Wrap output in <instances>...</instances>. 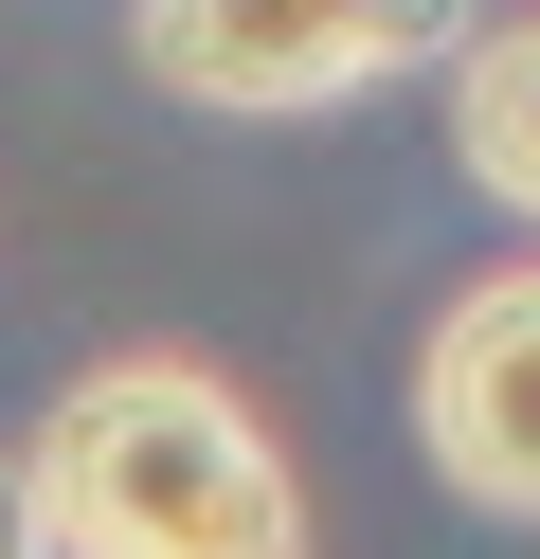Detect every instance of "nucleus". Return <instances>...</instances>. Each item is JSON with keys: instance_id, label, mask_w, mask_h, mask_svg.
I'll list each match as a JSON object with an SVG mask.
<instances>
[{"instance_id": "obj_1", "label": "nucleus", "mask_w": 540, "mask_h": 559, "mask_svg": "<svg viewBox=\"0 0 540 559\" xmlns=\"http://www.w3.org/2000/svg\"><path fill=\"white\" fill-rule=\"evenodd\" d=\"M19 487H36V523H55V559H307L288 451L252 433V397L199 379V361L72 379V397L36 415Z\"/></svg>"}, {"instance_id": "obj_5", "label": "nucleus", "mask_w": 540, "mask_h": 559, "mask_svg": "<svg viewBox=\"0 0 540 559\" xmlns=\"http://www.w3.org/2000/svg\"><path fill=\"white\" fill-rule=\"evenodd\" d=\"M0 559H55V523H36V487L0 469Z\"/></svg>"}, {"instance_id": "obj_3", "label": "nucleus", "mask_w": 540, "mask_h": 559, "mask_svg": "<svg viewBox=\"0 0 540 559\" xmlns=\"http://www.w3.org/2000/svg\"><path fill=\"white\" fill-rule=\"evenodd\" d=\"M415 433L468 506L540 523V271H487L451 289V325L415 343Z\"/></svg>"}, {"instance_id": "obj_2", "label": "nucleus", "mask_w": 540, "mask_h": 559, "mask_svg": "<svg viewBox=\"0 0 540 559\" xmlns=\"http://www.w3.org/2000/svg\"><path fill=\"white\" fill-rule=\"evenodd\" d=\"M468 0H127L144 73L180 109H343V91L451 55Z\"/></svg>"}, {"instance_id": "obj_4", "label": "nucleus", "mask_w": 540, "mask_h": 559, "mask_svg": "<svg viewBox=\"0 0 540 559\" xmlns=\"http://www.w3.org/2000/svg\"><path fill=\"white\" fill-rule=\"evenodd\" d=\"M451 163L504 199V217H540V19L468 37V73H451Z\"/></svg>"}]
</instances>
